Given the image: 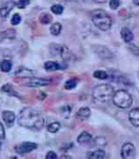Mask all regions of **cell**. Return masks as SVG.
I'll return each instance as SVG.
<instances>
[{
  "instance_id": "17",
  "label": "cell",
  "mask_w": 139,
  "mask_h": 159,
  "mask_svg": "<svg viewBox=\"0 0 139 159\" xmlns=\"http://www.w3.org/2000/svg\"><path fill=\"white\" fill-rule=\"evenodd\" d=\"M91 116V109L88 107H82L78 109V111L76 112V117L79 119H88Z\"/></svg>"
},
{
  "instance_id": "8",
  "label": "cell",
  "mask_w": 139,
  "mask_h": 159,
  "mask_svg": "<svg viewBox=\"0 0 139 159\" xmlns=\"http://www.w3.org/2000/svg\"><path fill=\"white\" fill-rule=\"evenodd\" d=\"M121 157L124 159H133L135 157V148L132 143H125L122 146Z\"/></svg>"
},
{
  "instance_id": "15",
  "label": "cell",
  "mask_w": 139,
  "mask_h": 159,
  "mask_svg": "<svg viewBox=\"0 0 139 159\" xmlns=\"http://www.w3.org/2000/svg\"><path fill=\"white\" fill-rule=\"evenodd\" d=\"M92 140V136L91 134H90L89 132H82L78 137H77V142L80 144V145H88L91 142Z\"/></svg>"
},
{
  "instance_id": "9",
  "label": "cell",
  "mask_w": 139,
  "mask_h": 159,
  "mask_svg": "<svg viewBox=\"0 0 139 159\" xmlns=\"http://www.w3.org/2000/svg\"><path fill=\"white\" fill-rule=\"evenodd\" d=\"M15 4L16 3L14 0H7V1L1 6V8H0V16L2 18H7L10 13L11 12V10L15 8Z\"/></svg>"
},
{
  "instance_id": "4",
  "label": "cell",
  "mask_w": 139,
  "mask_h": 159,
  "mask_svg": "<svg viewBox=\"0 0 139 159\" xmlns=\"http://www.w3.org/2000/svg\"><path fill=\"white\" fill-rule=\"evenodd\" d=\"M113 104L119 108H129L133 105V97L132 95L126 91V90L120 89L118 91L114 92L112 96Z\"/></svg>"
},
{
  "instance_id": "26",
  "label": "cell",
  "mask_w": 139,
  "mask_h": 159,
  "mask_svg": "<svg viewBox=\"0 0 139 159\" xmlns=\"http://www.w3.org/2000/svg\"><path fill=\"white\" fill-rule=\"evenodd\" d=\"M51 11L54 15H61L64 12V8L60 4H54L51 7Z\"/></svg>"
},
{
  "instance_id": "35",
  "label": "cell",
  "mask_w": 139,
  "mask_h": 159,
  "mask_svg": "<svg viewBox=\"0 0 139 159\" xmlns=\"http://www.w3.org/2000/svg\"><path fill=\"white\" fill-rule=\"evenodd\" d=\"M94 2H95V3H106L107 2V0H92Z\"/></svg>"
},
{
  "instance_id": "29",
  "label": "cell",
  "mask_w": 139,
  "mask_h": 159,
  "mask_svg": "<svg viewBox=\"0 0 139 159\" xmlns=\"http://www.w3.org/2000/svg\"><path fill=\"white\" fill-rule=\"evenodd\" d=\"M128 49L134 55V56H139V47L136 46L135 44H133L132 42H130Z\"/></svg>"
},
{
  "instance_id": "6",
  "label": "cell",
  "mask_w": 139,
  "mask_h": 159,
  "mask_svg": "<svg viewBox=\"0 0 139 159\" xmlns=\"http://www.w3.org/2000/svg\"><path fill=\"white\" fill-rule=\"evenodd\" d=\"M37 148V144L36 143H33V142H24V143H21L19 146H17L15 148V151L17 153L21 154V155H24L27 154L32 151H34Z\"/></svg>"
},
{
  "instance_id": "32",
  "label": "cell",
  "mask_w": 139,
  "mask_h": 159,
  "mask_svg": "<svg viewBox=\"0 0 139 159\" xmlns=\"http://www.w3.org/2000/svg\"><path fill=\"white\" fill-rule=\"evenodd\" d=\"M109 6L112 10H116L120 6V0H110Z\"/></svg>"
},
{
  "instance_id": "34",
  "label": "cell",
  "mask_w": 139,
  "mask_h": 159,
  "mask_svg": "<svg viewBox=\"0 0 139 159\" xmlns=\"http://www.w3.org/2000/svg\"><path fill=\"white\" fill-rule=\"evenodd\" d=\"M5 138V129L4 126L0 123V139H4Z\"/></svg>"
},
{
  "instance_id": "38",
  "label": "cell",
  "mask_w": 139,
  "mask_h": 159,
  "mask_svg": "<svg viewBox=\"0 0 139 159\" xmlns=\"http://www.w3.org/2000/svg\"><path fill=\"white\" fill-rule=\"evenodd\" d=\"M0 3H1V0H0Z\"/></svg>"
},
{
  "instance_id": "1",
  "label": "cell",
  "mask_w": 139,
  "mask_h": 159,
  "mask_svg": "<svg viewBox=\"0 0 139 159\" xmlns=\"http://www.w3.org/2000/svg\"><path fill=\"white\" fill-rule=\"evenodd\" d=\"M17 122L21 127L36 131L41 130L45 126V119L42 114L32 107L23 108L17 115Z\"/></svg>"
},
{
  "instance_id": "12",
  "label": "cell",
  "mask_w": 139,
  "mask_h": 159,
  "mask_svg": "<svg viewBox=\"0 0 139 159\" xmlns=\"http://www.w3.org/2000/svg\"><path fill=\"white\" fill-rule=\"evenodd\" d=\"M120 35H121V38L122 39L126 42V43H130L133 40V33L132 32L131 29H129L128 27H123L121 29V32H120Z\"/></svg>"
},
{
  "instance_id": "33",
  "label": "cell",
  "mask_w": 139,
  "mask_h": 159,
  "mask_svg": "<svg viewBox=\"0 0 139 159\" xmlns=\"http://www.w3.org/2000/svg\"><path fill=\"white\" fill-rule=\"evenodd\" d=\"M46 158L47 159H56L57 158V155L54 152L51 151L47 153V155H46Z\"/></svg>"
},
{
  "instance_id": "13",
  "label": "cell",
  "mask_w": 139,
  "mask_h": 159,
  "mask_svg": "<svg viewBox=\"0 0 139 159\" xmlns=\"http://www.w3.org/2000/svg\"><path fill=\"white\" fill-rule=\"evenodd\" d=\"M66 67H67V65H62L59 62L52 61L45 62V64H44L45 70H47V71H57V70L63 69V68H66Z\"/></svg>"
},
{
  "instance_id": "21",
  "label": "cell",
  "mask_w": 139,
  "mask_h": 159,
  "mask_svg": "<svg viewBox=\"0 0 139 159\" xmlns=\"http://www.w3.org/2000/svg\"><path fill=\"white\" fill-rule=\"evenodd\" d=\"M61 31H62V25L59 23V22H55V23H53L50 27V32L53 36H58L61 33Z\"/></svg>"
},
{
  "instance_id": "18",
  "label": "cell",
  "mask_w": 139,
  "mask_h": 159,
  "mask_svg": "<svg viewBox=\"0 0 139 159\" xmlns=\"http://www.w3.org/2000/svg\"><path fill=\"white\" fill-rule=\"evenodd\" d=\"M1 91L5 92L6 94L8 95H11V96H15V97H19V95L17 94V92L14 89L13 85L10 84H4L2 87H1Z\"/></svg>"
},
{
  "instance_id": "11",
  "label": "cell",
  "mask_w": 139,
  "mask_h": 159,
  "mask_svg": "<svg viewBox=\"0 0 139 159\" xmlns=\"http://www.w3.org/2000/svg\"><path fill=\"white\" fill-rule=\"evenodd\" d=\"M2 118H3V121L6 123L7 126L9 128H11L14 125V123L16 119V116L15 114V112L10 111V110H5L2 112Z\"/></svg>"
},
{
  "instance_id": "19",
  "label": "cell",
  "mask_w": 139,
  "mask_h": 159,
  "mask_svg": "<svg viewBox=\"0 0 139 159\" xmlns=\"http://www.w3.org/2000/svg\"><path fill=\"white\" fill-rule=\"evenodd\" d=\"M15 75L20 76V77H24V78H31L33 76V72L30 69H27L25 67H20L15 72Z\"/></svg>"
},
{
  "instance_id": "5",
  "label": "cell",
  "mask_w": 139,
  "mask_h": 159,
  "mask_svg": "<svg viewBox=\"0 0 139 159\" xmlns=\"http://www.w3.org/2000/svg\"><path fill=\"white\" fill-rule=\"evenodd\" d=\"M50 52L53 56H60L63 60H70L73 55L66 46L57 43H53L50 45Z\"/></svg>"
},
{
  "instance_id": "10",
  "label": "cell",
  "mask_w": 139,
  "mask_h": 159,
  "mask_svg": "<svg viewBox=\"0 0 139 159\" xmlns=\"http://www.w3.org/2000/svg\"><path fill=\"white\" fill-rule=\"evenodd\" d=\"M51 84L49 80H45L42 78H33L31 77L29 82L27 83V85L30 87H41V86H47Z\"/></svg>"
},
{
  "instance_id": "31",
  "label": "cell",
  "mask_w": 139,
  "mask_h": 159,
  "mask_svg": "<svg viewBox=\"0 0 139 159\" xmlns=\"http://www.w3.org/2000/svg\"><path fill=\"white\" fill-rule=\"evenodd\" d=\"M30 4V0H18L15 6L19 9H24Z\"/></svg>"
},
{
  "instance_id": "2",
  "label": "cell",
  "mask_w": 139,
  "mask_h": 159,
  "mask_svg": "<svg viewBox=\"0 0 139 159\" xmlns=\"http://www.w3.org/2000/svg\"><path fill=\"white\" fill-rule=\"evenodd\" d=\"M113 94H114L113 87L106 84L96 85L95 87L92 88L91 91L92 98L101 104H105L107 102H109L112 98Z\"/></svg>"
},
{
  "instance_id": "23",
  "label": "cell",
  "mask_w": 139,
  "mask_h": 159,
  "mask_svg": "<svg viewBox=\"0 0 139 159\" xmlns=\"http://www.w3.org/2000/svg\"><path fill=\"white\" fill-rule=\"evenodd\" d=\"M60 128H61V125H60L59 122H53V123L49 124L48 126H47V129L51 133L57 132V131L60 129Z\"/></svg>"
},
{
  "instance_id": "30",
  "label": "cell",
  "mask_w": 139,
  "mask_h": 159,
  "mask_svg": "<svg viewBox=\"0 0 139 159\" xmlns=\"http://www.w3.org/2000/svg\"><path fill=\"white\" fill-rule=\"evenodd\" d=\"M21 22V16H20V15L19 14H15V15H14L13 16V17H11V23L13 24L14 26H15V25H18L19 23Z\"/></svg>"
},
{
  "instance_id": "20",
  "label": "cell",
  "mask_w": 139,
  "mask_h": 159,
  "mask_svg": "<svg viewBox=\"0 0 139 159\" xmlns=\"http://www.w3.org/2000/svg\"><path fill=\"white\" fill-rule=\"evenodd\" d=\"M11 67H13V63L9 60H4L0 63V69H1L2 72H5V73L10 72L11 70Z\"/></svg>"
},
{
  "instance_id": "25",
  "label": "cell",
  "mask_w": 139,
  "mask_h": 159,
  "mask_svg": "<svg viewBox=\"0 0 139 159\" xmlns=\"http://www.w3.org/2000/svg\"><path fill=\"white\" fill-rule=\"evenodd\" d=\"M94 77L98 80H106L108 78V73L104 70H95L94 72Z\"/></svg>"
},
{
  "instance_id": "27",
  "label": "cell",
  "mask_w": 139,
  "mask_h": 159,
  "mask_svg": "<svg viewBox=\"0 0 139 159\" xmlns=\"http://www.w3.org/2000/svg\"><path fill=\"white\" fill-rule=\"evenodd\" d=\"M94 143L97 147H104L107 145V140L105 137H103V136H98V137H96L94 140Z\"/></svg>"
},
{
  "instance_id": "16",
  "label": "cell",
  "mask_w": 139,
  "mask_h": 159,
  "mask_svg": "<svg viewBox=\"0 0 139 159\" xmlns=\"http://www.w3.org/2000/svg\"><path fill=\"white\" fill-rule=\"evenodd\" d=\"M87 158L89 159H104L106 158V152L103 150H95L94 152H91L87 154Z\"/></svg>"
},
{
  "instance_id": "37",
  "label": "cell",
  "mask_w": 139,
  "mask_h": 159,
  "mask_svg": "<svg viewBox=\"0 0 139 159\" xmlns=\"http://www.w3.org/2000/svg\"><path fill=\"white\" fill-rule=\"evenodd\" d=\"M0 148H1V140H0Z\"/></svg>"
},
{
  "instance_id": "28",
  "label": "cell",
  "mask_w": 139,
  "mask_h": 159,
  "mask_svg": "<svg viewBox=\"0 0 139 159\" xmlns=\"http://www.w3.org/2000/svg\"><path fill=\"white\" fill-rule=\"evenodd\" d=\"M61 110V114L63 115L64 118H68L69 115L71 114V111H72V108L71 107H69V106H64L60 108Z\"/></svg>"
},
{
  "instance_id": "22",
  "label": "cell",
  "mask_w": 139,
  "mask_h": 159,
  "mask_svg": "<svg viewBox=\"0 0 139 159\" xmlns=\"http://www.w3.org/2000/svg\"><path fill=\"white\" fill-rule=\"evenodd\" d=\"M52 20H53V16L48 13H43L39 16V21H40V23L43 24V25L51 23Z\"/></svg>"
},
{
  "instance_id": "3",
  "label": "cell",
  "mask_w": 139,
  "mask_h": 159,
  "mask_svg": "<svg viewBox=\"0 0 139 159\" xmlns=\"http://www.w3.org/2000/svg\"><path fill=\"white\" fill-rule=\"evenodd\" d=\"M91 20L101 31H108L112 27V18L103 10H95L91 14Z\"/></svg>"
},
{
  "instance_id": "39",
  "label": "cell",
  "mask_w": 139,
  "mask_h": 159,
  "mask_svg": "<svg viewBox=\"0 0 139 159\" xmlns=\"http://www.w3.org/2000/svg\"><path fill=\"white\" fill-rule=\"evenodd\" d=\"M138 76H139V73H138Z\"/></svg>"
},
{
  "instance_id": "7",
  "label": "cell",
  "mask_w": 139,
  "mask_h": 159,
  "mask_svg": "<svg viewBox=\"0 0 139 159\" xmlns=\"http://www.w3.org/2000/svg\"><path fill=\"white\" fill-rule=\"evenodd\" d=\"M92 49H94L95 53L103 60H110V59L113 58L112 52L109 48H107L105 46H101V45H95V46L92 47Z\"/></svg>"
},
{
  "instance_id": "24",
  "label": "cell",
  "mask_w": 139,
  "mask_h": 159,
  "mask_svg": "<svg viewBox=\"0 0 139 159\" xmlns=\"http://www.w3.org/2000/svg\"><path fill=\"white\" fill-rule=\"evenodd\" d=\"M76 85H77V80L76 79H70L65 83L64 87L67 90H71V89H74Z\"/></svg>"
},
{
  "instance_id": "36",
  "label": "cell",
  "mask_w": 139,
  "mask_h": 159,
  "mask_svg": "<svg viewBox=\"0 0 139 159\" xmlns=\"http://www.w3.org/2000/svg\"><path fill=\"white\" fill-rule=\"evenodd\" d=\"M133 2L134 5H139V0H133Z\"/></svg>"
},
{
  "instance_id": "14",
  "label": "cell",
  "mask_w": 139,
  "mask_h": 159,
  "mask_svg": "<svg viewBox=\"0 0 139 159\" xmlns=\"http://www.w3.org/2000/svg\"><path fill=\"white\" fill-rule=\"evenodd\" d=\"M129 120L134 127H139V107L133 108L129 113Z\"/></svg>"
}]
</instances>
